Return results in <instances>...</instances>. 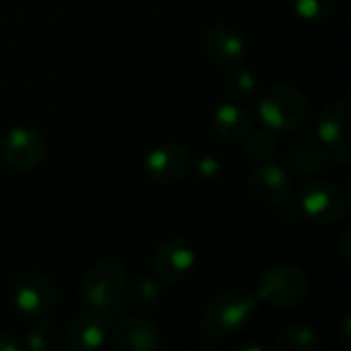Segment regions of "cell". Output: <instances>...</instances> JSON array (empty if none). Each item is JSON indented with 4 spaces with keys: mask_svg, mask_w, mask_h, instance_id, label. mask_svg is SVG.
<instances>
[{
    "mask_svg": "<svg viewBox=\"0 0 351 351\" xmlns=\"http://www.w3.org/2000/svg\"><path fill=\"white\" fill-rule=\"evenodd\" d=\"M257 311V296L247 290H228L216 296L204 311L199 331L206 339H228L239 333Z\"/></svg>",
    "mask_w": 351,
    "mask_h": 351,
    "instance_id": "obj_1",
    "label": "cell"
},
{
    "mask_svg": "<svg viewBox=\"0 0 351 351\" xmlns=\"http://www.w3.org/2000/svg\"><path fill=\"white\" fill-rule=\"evenodd\" d=\"M308 294V278L294 263H274L257 280V300L276 308H294Z\"/></svg>",
    "mask_w": 351,
    "mask_h": 351,
    "instance_id": "obj_2",
    "label": "cell"
},
{
    "mask_svg": "<svg viewBox=\"0 0 351 351\" xmlns=\"http://www.w3.org/2000/svg\"><path fill=\"white\" fill-rule=\"evenodd\" d=\"M311 115L308 99L302 90L294 84H276L271 86L261 103H259V117L271 130L278 132H292L306 123Z\"/></svg>",
    "mask_w": 351,
    "mask_h": 351,
    "instance_id": "obj_3",
    "label": "cell"
},
{
    "mask_svg": "<svg viewBox=\"0 0 351 351\" xmlns=\"http://www.w3.org/2000/svg\"><path fill=\"white\" fill-rule=\"evenodd\" d=\"M128 286V278L123 267L111 261L95 263L86 269L80 280V296L82 300L97 313H111Z\"/></svg>",
    "mask_w": 351,
    "mask_h": 351,
    "instance_id": "obj_4",
    "label": "cell"
},
{
    "mask_svg": "<svg viewBox=\"0 0 351 351\" xmlns=\"http://www.w3.org/2000/svg\"><path fill=\"white\" fill-rule=\"evenodd\" d=\"M346 206L348 197L329 183H311L300 193V212L313 224H333L341 220Z\"/></svg>",
    "mask_w": 351,
    "mask_h": 351,
    "instance_id": "obj_5",
    "label": "cell"
},
{
    "mask_svg": "<svg viewBox=\"0 0 351 351\" xmlns=\"http://www.w3.org/2000/svg\"><path fill=\"white\" fill-rule=\"evenodd\" d=\"M197 263V251L185 237L167 239L152 257L154 274L167 282H181L187 278Z\"/></svg>",
    "mask_w": 351,
    "mask_h": 351,
    "instance_id": "obj_6",
    "label": "cell"
},
{
    "mask_svg": "<svg viewBox=\"0 0 351 351\" xmlns=\"http://www.w3.org/2000/svg\"><path fill=\"white\" fill-rule=\"evenodd\" d=\"M12 304L16 313L27 319H43L56 306V290L41 274L23 276L12 290Z\"/></svg>",
    "mask_w": 351,
    "mask_h": 351,
    "instance_id": "obj_7",
    "label": "cell"
},
{
    "mask_svg": "<svg viewBox=\"0 0 351 351\" xmlns=\"http://www.w3.org/2000/svg\"><path fill=\"white\" fill-rule=\"evenodd\" d=\"M2 158L16 171H31L45 156V140L31 128H12L2 140Z\"/></svg>",
    "mask_w": 351,
    "mask_h": 351,
    "instance_id": "obj_8",
    "label": "cell"
},
{
    "mask_svg": "<svg viewBox=\"0 0 351 351\" xmlns=\"http://www.w3.org/2000/svg\"><path fill=\"white\" fill-rule=\"evenodd\" d=\"M187 162L189 152L181 144H162L146 154L144 173L158 185H173L185 175Z\"/></svg>",
    "mask_w": 351,
    "mask_h": 351,
    "instance_id": "obj_9",
    "label": "cell"
},
{
    "mask_svg": "<svg viewBox=\"0 0 351 351\" xmlns=\"http://www.w3.org/2000/svg\"><path fill=\"white\" fill-rule=\"evenodd\" d=\"M317 134L325 146L341 154V160H348V142H350V105L346 101H331L323 107L317 123Z\"/></svg>",
    "mask_w": 351,
    "mask_h": 351,
    "instance_id": "obj_10",
    "label": "cell"
},
{
    "mask_svg": "<svg viewBox=\"0 0 351 351\" xmlns=\"http://www.w3.org/2000/svg\"><path fill=\"white\" fill-rule=\"evenodd\" d=\"M111 341L117 350L154 351L160 348V331L154 323L140 317H125L111 329Z\"/></svg>",
    "mask_w": 351,
    "mask_h": 351,
    "instance_id": "obj_11",
    "label": "cell"
},
{
    "mask_svg": "<svg viewBox=\"0 0 351 351\" xmlns=\"http://www.w3.org/2000/svg\"><path fill=\"white\" fill-rule=\"evenodd\" d=\"M204 51L218 64H237L247 56L245 37L230 25H214L204 33Z\"/></svg>",
    "mask_w": 351,
    "mask_h": 351,
    "instance_id": "obj_12",
    "label": "cell"
},
{
    "mask_svg": "<svg viewBox=\"0 0 351 351\" xmlns=\"http://www.w3.org/2000/svg\"><path fill=\"white\" fill-rule=\"evenodd\" d=\"M249 185L255 197L261 199L263 204H282L284 199H288L292 191L290 175L280 165H271V162H263L255 167L249 177Z\"/></svg>",
    "mask_w": 351,
    "mask_h": 351,
    "instance_id": "obj_13",
    "label": "cell"
},
{
    "mask_svg": "<svg viewBox=\"0 0 351 351\" xmlns=\"http://www.w3.org/2000/svg\"><path fill=\"white\" fill-rule=\"evenodd\" d=\"M109 335V319L105 313H86L76 317L66 333L68 346L76 351L99 350Z\"/></svg>",
    "mask_w": 351,
    "mask_h": 351,
    "instance_id": "obj_14",
    "label": "cell"
},
{
    "mask_svg": "<svg viewBox=\"0 0 351 351\" xmlns=\"http://www.w3.org/2000/svg\"><path fill=\"white\" fill-rule=\"evenodd\" d=\"M251 113L234 103H224L220 105L214 115H212V132L218 134L224 140H239L245 138L251 130Z\"/></svg>",
    "mask_w": 351,
    "mask_h": 351,
    "instance_id": "obj_15",
    "label": "cell"
},
{
    "mask_svg": "<svg viewBox=\"0 0 351 351\" xmlns=\"http://www.w3.org/2000/svg\"><path fill=\"white\" fill-rule=\"evenodd\" d=\"M62 331L51 321H39L27 333L25 346L29 351H58L62 348Z\"/></svg>",
    "mask_w": 351,
    "mask_h": 351,
    "instance_id": "obj_16",
    "label": "cell"
},
{
    "mask_svg": "<svg viewBox=\"0 0 351 351\" xmlns=\"http://www.w3.org/2000/svg\"><path fill=\"white\" fill-rule=\"evenodd\" d=\"M278 348L284 351H313L319 339L317 333L306 325H290L278 333Z\"/></svg>",
    "mask_w": 351,
    "mask_h": 351,
    "instance_id": "obj_17",
    "label": "cell"
},
{
    "mask_svg": "<svg viewBox=\"0 0 351 351\" xmlns=\"http://www.w3.org/2000/svg\"><path fill=\"white\" fill-rule=\"evenodd\" d=\"M296 167L300 173H321L329 167V152L315 144H304L296 152Z\"/></svg>",
    "mask_w": 351,
    "mask_h": 351,
    "instance_id": "obj_18",
    "label": "cell"
},
{
    "mask_svg": "<svg viewBox=\"0 0 351 351\" xmlns=\"http://www.w3.org/2000/svg\"><path fill=\"white\" fill-rule=\"evenodd\" d=\"M245 148H247V152H249L251 158H255V160H267L269 156L276 154L278 144H276V138H274L271 132L257 130V132H253V134L247 136Z\"/></svg>",
    "mask_w": 351,
    "mask_h": 351,
    "instance_id": "obj_19",
    "label": "cell"
},
{
    "mask_svg": "<svg viewBox=\"0 0 351 351\" xmlns=\"http://www.w3.org/2000/svg\"><path fill=\"white\" fill-rule=\"evenodd\" d=\"M335 2L337 0H294V10L304 21L321 23L335 10Z\"/></svg>",
    "mask_w": 351,
    "mask_h": 351,
    "instance_id": "obj_20",
    "label": "cell"
},
{
    "mask_svg": "<svg viewBox=\"0 0 351 351\" xmlns=\"http://www.w3.org/2000/svg\"><path fill=\"white\" fill-rule=\"evenodd\" d=\"M132 300L136 304L144 306V308L154 306L160 300V288H158V284L154 280H150V278H142L134 286V290H132Z\"/></svg>",
    "mask_w": 351,
    "mask_h": 351,
    "instance_id": "obj_21",
    "label": "cell"
},
{
    "mask_svg": "<svg viewBox=\"0 0 351 351\" xmlns=\"http://www.w3.org/2000/svg\"><path fill=\"white\" fill-rule=\"evenodd\" d=\"M228 86L239 97H251L257 90V78L251 70H239L228 78Z\"/></svg>",
    "mask_w": 351,
    "mask_h": 351,
    "instance_id": "obj_22",
    "label": "cell"
},
{
    "mask_svg": "<svg viewBox=\"0 0 351 351\" xmlns=\"http://www.w3.org/2000/svg\"><path fill=\"white\" fill-rule=\"evenodd\" d=\"M195 171H197V175L204 177V179H216V177L220 175V171H222V165H220V160H218L216 156L206 154V156H199Z\"/></svg>",
    "mask_w": 351,
    "mask_h": 351,
    "instance_id": "obj_23",
    "label": "cell"
},
{
    "mask_svg": "<svg viewBox=\"0 0 351 351\" xmlns=\"http://www.w3.org/2000/svg\"><path fill=\"white\" fill-rule=\"evenodd\" d=\"M21 350V341L6 331H0V351H19Z\"/></svg>",
    "mask_w": 351,
    "mask_h": 351,
    "instance_id": "obj_24",
    "label": "cell"
},
{
    "mask_svg": "<svg viewBox=\"0 0 351 351\" xmlns=\"http://www.w3.org/2000/svg\"><path fill=\"white\" fill-rule=\"evenodd\" d=\"M339 251H341V255L346 257V259H350V228H346L343 232H341V237H339Z\"/></svg>",
    "mask_w": 351,
    "mask_h": 351,
    "instance_id": "obj_25",
    "label": "cell"
}]
</instances>
